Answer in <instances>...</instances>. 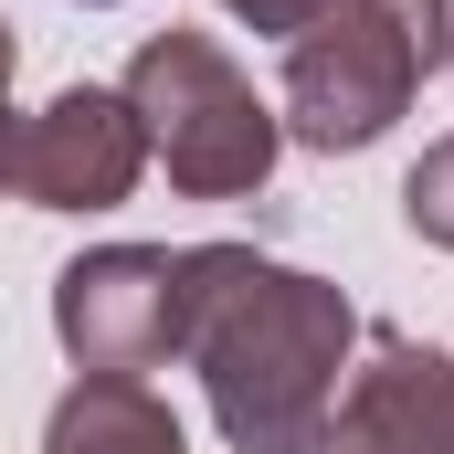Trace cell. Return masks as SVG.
Instances as JSON below:
<instances>
[{
  "mask_svg": "<svg viewBox=\"0 0 454 454\" xmlns=\"http://www.w3.org/2000/svg\"><path fill=\"white\" fill-rule=\"evenodd\" d=\"M359 339L339 286L264 264L254 243L180 254V359L201 370L232 454H317L339 412V359Z\"/></svg>",
  "mask_w": 454,
  "mask_h": 454,
  "instance_id": "obj_1",
  "label": "cell"
},
{
  "mask_svg": "<svg viewBox=\"0 0 454 454\" xmlns=\"http://www.w3.org/2000/svg\"><path fill=\"white\" fill-rule=\"evenodd\" d=\"M454 53L444 0H328L286 43V127L307 148H370Z\"/></svg>",
  "mask_w": 454,
  "mask_h": 454,
  "instance_id": "obj_2",
  "label": "cell"
},
{
  "mask_svg": "<svg viewBox=\"0 0 454 454\" xmlns=\"http://www.w3.org/2000/svg\"><path fill=\"white\" fill-rule=\"evenodd\" d=\"M137 127H148V148L169 159V180L191 191V201H232V191H254L264 169H275V106L243 85V64H232L212 32H159L137 64H127V85H116Z\"/></svg>",
  "mask_w": 454,
  "mask_h": 454,
  "instance_id": "obj_3",
  "label": "cell"
},
{
  "mask_svg": "<svg viewBox=\"0 0 454 454\" xmlns=\"http://www.w3.org/2000/svg\"><path fill=\"white\" fill-rule=\"evenodd\" d=\"M53 328H64L85 380H148L159 359H180V254L106 243V254L64 264Z\"/></svg>",
  "mask_w": 454,
  "mask_h": 454,
  "instance_id": "obj_4",
  "label": "cell"
},
{
  "mask_svg": "<svg viewBox=\"0 0 454 454\" xmlns=\"http://www.w3.org/2000/svg\"><path fill=\"white\" fill-rule=\"evenodd\" d=\"M137 169H148V127L116 85H64L11 148V191L32 212H116Z\"/></svg>",
  "mask_w": 454,
  "mask_h": 454,
  "instance_id": "obj_5",
  "label": "cell"
},
{
  "mask_svg": "<svg viewBox=\"0 0 454 454\" xmlns=\"http://www.w3.org/2000/svg\"><path fill=\"white\" fill-rule=\"evenodd\" d=\"M317 454H454V359L412 339H370V370L339 391Z\"/></svg>",
  "mask_w": 454,
  "mask_h": 454,
  "instance_id": "obj_6",
  "label": "cell"
},
{
  "mask_svg": "<svg viewBox=\"0 0 454 454\" xmlns=\"http://www.w3.org/2000/svg\"><path fill=\"white\" fill-rule=\"evenodd\" d=\"M43 454H180V423L148 380H74L53 402Z\"/></svg>",
  "mask_w": 454,
  "mask_h": 454,
  "instance_id": "obj_7",
  "label": "cell"
},
{
  "mask_svg": "<svg viewBox=\"0 0 454 454\" xmlns=\"http://www.w3.org/2000/svg\"><path fill=\"white\" fill-rule=\"evenodd\" d=\"M402 223L454 254V137H434V148L412 159V180H402Z\"/></svg>",
  "mask_w": 454,
  "mask_h": 454,
  "instance_id": "obj_8",
  "label": "cell"
},
{
  "mask_svg": "<svg viewBox=\"0 0 454 454\" xmlns=\"http://www.w3.org/2000/svg\"><path fill=\"white\" fill-rule=\"evenodd\" d=\"M223 11H243L254 32H286V43H296V32H307V21H317L328 0H223Z\"/></svg>",
  "mask_w": 454,
  "mask_h": 454,
  "instance_id": "obj_9",
  "label": "cell"
},
{
  "mask_svg": "<svg viewBox=\"0 0 454 454\" xmlns=\"http://www.w3.org/2000/svg\"><path fill=\"white\" fill-rule=\"evenodd\" d=\"M11 148H21V127H11V85H0V191H11Z\"/></svg>",
  "mask_w": 454,
  "mask_h": 454,
  "instance_id": "obj_10",
  "label": "cell"
},
{
  "mask_svg": "<svg viewBox=\"0 0 454 454\" xmlns=\"http://www.w3.org/2000/svg\"><path fill=\"white\" fill-rule=\"evenodd\" d=\"M0 85H11V21H0Z\"/></svg>",
  "mask_w": 454,
  "mask_h": 454,
  "instance_id": "obj_11",
  "label": "cell"
},
{
  "mask_svg": "<svg viewBox=\"0 0 454 454\" xmlns=\"http://www.w3.org/2000/svg\"><path fill=\"white\" fill-rule=\"evenodd\" d=\"M444 64H454V53H444Z\"/></svg>",
  "mask_w": 454,
  "mask_h": 454,
  "instance_id": "obj_12",
  "label": "cell"
}]
</instances>
